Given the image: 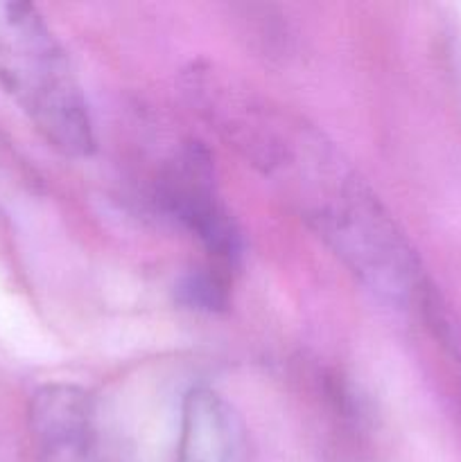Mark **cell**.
I'll use <instances>...</instances> for the list:
<instances>
[{
  "label": "cell",
  "mask_w": 461,
  "mask_h": 462,
  "mask_svg": "<svg viewBox=\"0 0 461 462\" xmlns=\"http://www.w3.org/2000/svg\"><path fill=\"white\" fill-rule=\"evenodd\" d=\"M289 167L296 170L306 212L316 233L366 289L396 305L425 296L416 253L369 188L337 161L321 140H312Z\"/></svg>",
  "instance_id": "obj_1"
},
{
  "label": "cell",
  "mask_w": 461,
  "mask_h": 462,
  "mask_svg": "<svg viewBox=\"0 0 461 462\" xmlns=\"http://www.w3.org/2000/svg\"><path fill=\"white\" fill-rule=\"evenodd\" d=\"M0 86L63 156L95 149L93 122L66 50L36 7L0 0Z\"/></svg>",
  "instance_id": "obj_2"
},
{
  "label": "cell",
  "mask_w": 461,
  "mask_h": 462,
  "mask_svg": "<svg viewBox=\"0 0 461 462\" xmlns=\"http://www.w3.org/2000/svg\"><path fill=\"white\" fill-rule=\"evenodd\" d=\"M158 201L183 228L197 235L217 262L233 266L242 255L238 224L221 203L211 156L199 144L176 153L158 183Z\"/></svg>",
  "instance_id": "obj_3"
},
{
  "label": "cell",
  "mask_w": 461,
  "mask_h": 462,
  "mask_svg": "<svg viewBox=\"0 0 461 462\" xmlns=\"http://www.w3.org/2000/svg\"><path fill=\"white\" fill-rule=\"evenodd\" d=\"M30 436L41 462H108L98 402L72 383H50L32 395Z\"/></svg>",
  "instance_id": "obj_4"
},
{
  "label": "cell",
  "mask_w": 461,
  "mask_h": 462,
  "mask_svg": "<svg viewBox=\"0 0 461 462\" xmlns=\"http://www.w3.org/2000/svg\"><path fill=\"white\" fill-rule=\"evenodd\" d=\"M249 431L233 404L212 388H193L181 406L174 462H249Z\"/></svg>",
  "instance_id": "obj_5"
},
{
  "label": "cell",
  "mask_w": 461,
  "mask_h": 462,
  "mask_svg": "<svg viewBox=\"0 0 461 462\" xmlns=\"http://www.w3.org/2000/svg\"><path fill=\"white\" fill-rule=\"evenodd\" d=\"M176 298L181 305L197 311H221L229 300L226 282L220 273L212 271H194L185 275L176 287Z\"/></svg>",
  "instance_id": "obj_6"
}]
</instances>
